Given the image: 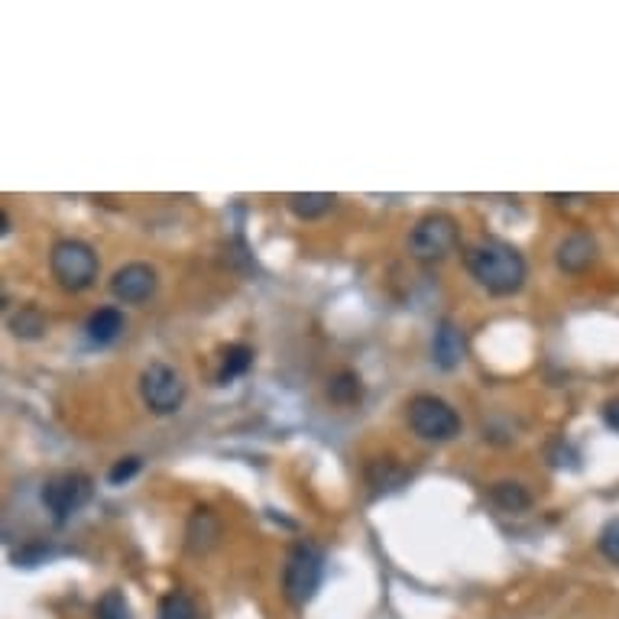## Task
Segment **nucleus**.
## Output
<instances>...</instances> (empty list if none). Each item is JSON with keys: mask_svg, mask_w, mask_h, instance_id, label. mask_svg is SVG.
Segmentation results:
<instances>
[{"mask_svg": "<svg viewBox=\"0 0 619 619\" xmlns=\"http://www.w3.org/2000/svg\"><path fill=\"white\" fill-rule=\"evenodd\" d=\"M464 266L490 295H515L525 286V276H529L525 256L499 238L474 241L464 250Z\"/></svg>", "mask_w": 619, "mask_h": 619, "instance_id": "obj_1", "label": "nucleus"}, {"mask_svg": "<svg viewBox=\"0 0 619 619\" xmlns=\"http://www.w3.org/2000/svg\"><path fill=\"white\" fill-rule=\"evenodd\" d=\"M409 428L425 441H451L461 435V415L432 392H418L409 399Z\"/></svg>", "mask_w": 619, "mask_h": 619, "instance_id": "obj_2", "label": "nucleus"}, {"mask_svg": "<svg viewBox=\"0 0 619 619\" xmlns=\"http://www.w3.org/2000/svg\"><path fill=\"white\" fill-rule=\"evenodd\" d=\"M49 266L52 276L62 289L69 292H82L98 279V253L88 247L85 241H59L52 253H49Z\"/></svg>", "mask_w": 619, "mask_h": 619, "instance_id": "obj_3", "label": "nucleus"}, {"mask_svg": "<svg viewBox=\"0 0 619 619\" xmlns=\"http://www.w3.org/2000/svg\"><path fill=\"white\" fill-rule=\"evenodd\" d=\"M321 587V555L315 545L299 542L282 568V591L292 607H305Z\"/></svg>", "mask_w": 619, "mask_h": 619, "instance_id": "obj_4", "label": "nucleus"}, {"mask_svg": "<svg viewBox=\"0 0 619 619\" xmlns=\"http://www.w3.org/2000/svg\"><path fill=\"white\" fill-rule=\"evenodd\" d=\"M458 241H461L458 221H454L451 215H445V211H432V215H425V218L412 228L409 250H412L415 259L435 263V259H445L448 253H454V250H458Z\"/></svg>", "mask_w": 619, "mask_h": 619, "instance_id": "obj_5", "label": "nucleus"}, {"mask_svg": "<svg viewBox=\"0 0 619 619\" xmlns=\"http://www.w3.org/2000/svg\"><path fill=\"white\" fill-rule=\"evenodd\" d=\"M88 499H92V477L82 471H62V474L49 477L43 487V502L59 525L69 522Z\"/></svg>", "mask_w": 619, "mask_h": 619, "instance_id": "obj_6", "label": "nucleus"}, {"mask_svg": "<svg viewBox=\"0 0 619 619\" xmlns=\"http://www.w3.org/2000/svg\"><path fill=\"white\" fill-rule=\"evenodd\" d=\"M139 392H143V402L149 405V412H156V415H172L185 402V383H182V376L172 371V367H166V364H153V367L143 371V376H139Z\"/></svg>", "mask_w": 619, "mask_h": 619, "instance_id": "obj_7", "label": "nucleus"}, {"mask_svg": "<svg viewBox=\"0 0 619 619\" xmlns=\"http://www.w3.org/2000/svg\"><path fill=\"white\" fill-rule=\"evenodd\" d=\"M111 292H114V299H121L126 305L146 302L156 292V269L146 266V263H126L114 272Z\"/></svg>", "mask_w": 619, "mask_h": 619, "instance_id": "obj_8", "label": "nucleus"}, {"mask_svg": "<svg viewBox=\"0 0 619 619\" xmlns=\"http://www.w3.org/2000/svg\"><path fill=\"white\" fill-rule=\"evenodd\" d=\"M432 361L441 371H458L461 367V361H464V338L454 328V321H441L438 325L435 341H432Z\"/></svg>", "mask_w": 619, "mask_h": 619, "instance_id": "obj_9", "label": "nucleus"}, {"mask_svg": "<svg viewBox=\"0 0 619 619\" xmlns=\"http://www.w3.org/2000/svg\"><path fill=\"white\" fill-rule=\"evenodd\" d=\"M594 259H597V244H594L591 234H571L558 247V266L565 272H584Z\"/></svg>", "mask_w": 619, "mask_h": 619, "instance_id": "obj_10", "label": "nucleus"}, {"mask_svg": "<svg viewBox=\"0 0 619 619\" xmlns=\"http://www.w3.org/2000/svg\"><path fill=\"white\" fill-rule=\"evenodd\" d=\"M88 338L95 341V344H114L118 338H121V331H124V312L121 308H114V305H108V308H98L92 318H88Z\"/></svg>", "mask_w": 619, "mask_h": 619, "instance_id": "obj_11", "label": "nucleus"}, {"mask_svg": "<svg viewBox=\"0 0 619 619\" xmlns=\"http://www.w3.org/2000/svg\"><path fill=\"white\" fill-rule=\"evenodd\" d=\"M335 195H328V192H295V195H289L286 198V205H289V211L295 215V218H302V221H315V218H325L331 208H335Z\"/></svg>", "mask_w": 619, "mask_h": 619, "instance_id": "obj_12", "label": "nucleus"}, {"mask_svg": "<svg viewBox=\"0 0 619 619\" xmlns=\"http://www.w3.org/2000/svg\"><path fill=\"white\" fill-rule=\"evenodd\" d=\"M250 367H253V351H250L247 344H231V348H224L218 383H231V379L244 376Z\"/></svg>", "mask_w": 619, "mask_h": 619, "instance_id": "obj_13", "label": "nucleus"}, {"mask_svg": "<svg viewBox=\"0 0 619 619\" xmlns=\"http://www.w3.org/2000/svg\"><path fill=\"white\" fill-rule=\"evenodd\" d=\"M490 499H494L499 509H506V512H522V509H529V506H532V496H529V490H525L522 484H512V481L494 484Z\"/></svg>", "mask_w": 619, "mask_h": 619, "instance_id": "obj_14", "label": "nucleus"}, {"mask_svg": "<svg viewBox=\"0 0 619 619\" xmlns=\"http://www.w3.org/2000/svg\"><path fill=\"white\" fill-rule=\"evenodd\" d=\"M159 619H202L198 604L185 591H169L159 600Z\"/></svg>", "mask_w": 619, "mask_h": 619, "instance_id": "obj_15", "label": "nucleus"}, {"mask_svg": "<svg viewBox=\"0 0 619 619\" xmlns=\"http://www.w3.org/2000/svg\"><path fill=\"white\" fill-rule=\"evenodd\" d=\"M10 331H13L16 338H26V341L43 338V331H46V318L39 315V308L23 305V308L10 318Z\"/></svg>", "mask_w": 619, "mask_h": 619, "instance_id": "obj_16", "label": "nucleus"}, {"mask_svg": "<svg viewBox=\"0 0 619 619\" xmlns=\"http://www.w3.org/2000/svg\"><path fill=\"white\" fill-rule=\"evenodd\" d=\"M328 396L335 399V402H341V405H351V402H357L361 396H364V386H361V376L351 371H341L335 379H331V386H328Z\"/></svg>", "mask_w": 619, "mask_h": 619, "instance_id": "obj_17", "label": "nucleus"}, {"mask_svg": "<svg viewBox=\"0 0 619 619\" xmlns=\"http://www.w3.org/2000/svg\"><path fill=\"white\" fill-rule=\"evenodd\" d=\"M95 614H98V619H133V610H130V604H126V597L121 591H108L98 600Z\"/></svg>", "mask_w": 619, "mask_h": 619, "instance_id": "obj_18", "label": "nucleus"}, {"mask_svg": "<svg viewBox=\"0 0 619 619\" xmlns=\"http://www.w3.org/2000/svg\"><path fill=\"white\" fill-rule=\"evenodd\" d=\"M597 548H600V555H604L610 565H619V519H610V522L600 529Z\"/></svg>", "mask_w": 619, "mask_h": 619, "instance_id": "obj_19", "label": "nucleus"}, {"mask_svg": "<svg viewBox=\"0 0 619 619\" xmlns=\"http://www.w3.org/2000/svg\"><path fill=\"white\" fill-rule=\"evenodd\" d=\"M136 474H139V458H124V461H118V464L111 468L108 484H111V487H121L126 481H133Z\"/></svg>", "mask_w": 619, "mask_h": 619, "instance_id": "obj_20", "label": "nucleus"}, {"mask_svg": "<svg viewBox=\"0 0 619 619\" xmlns=\"http://www.w3.org/2000/svg\"><path fill=\"white\" fill-rule=\"evenodd\" d=\"M604 422H607V428L619 432V396L607 399V405H604Z\"/></svg>", "mask_w": 619, "mask_h": 619, "instance_id": "obj_21", "label": "nucleus"}]
</instances>
